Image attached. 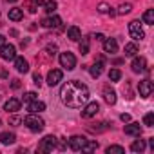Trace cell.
Segmentation results:
<instances>
[{"mask_svg": "<svg viewBox=\"0 0 154 154\" xmlns=\"http://www.w3.org/2000/svg\"><path fill=\"white\" fill-rule=\"evenodd\" d=\"M60 100L71 109H82L89 102V87L78 80H71L62 85Z\"/></svg>", "mask_w": 154, "mask_h": 154, "instance_id": "1", "label": "cell"}, {"mask_svg": "<svg viewBox=\"0 0 154 154\" xmlns=\"http://www.w3.org/2000/svg\"><path fill=\"white\" fill-rule=\"evenodd\" d=\"M24 125H26L29 131H33V132H40V131L45 127V122H44L38 114L29 112V116H26V118H24Z\"/></svg>", "mask_w": 154, "mask_h": 154, "instance_id": "2", "label": "cell"}, {"mask_svg": "<svg viewBox=\"0 0 154 154\" xmlns=\"http://www.w3.org/2000/svg\"><path fill=\"white\" fill-rule=\"evenodd\" d=\"M58 147V140L54 138V136H45L42 141H40V145H38V152H53L54 149Z\"/></svg>", "mask_w": 154, "mask_h": 154, "instance_id": "3", "label": "cell"}, {"mask_svg": "<svg viewBox=\"0 0 154 154\" xmlns=\"http://www.w3.org/2000/svg\"><path fill=\"white\" fill-rule=\"evenodd\" d=\"M129 35H131V38L136 40V42L141 40V38H145V31H143L140 20H132V22L129 24Z\"/></svg>", "mask_w": 154, "mask_h": 154, "instance_id": "4", "label": "cell"}, {"mask_svg": "<svg viewBox=\"0 0 154 154\" xmlns=\"http://www.w3.org/2000/svg\"><path fill=\"white\" fill-rule=\"evenodd\" d=\"M60 65L63 67V69H67V71H72L74 67H76V56L72 54V53H62L60 54Z\"/></svg>", "mask_w": 154, "mask_h": 154, "instance_id": "5", "label": "cell"}, {"mask_svg": "<svg viewBox=\"0 0 154 154\" xmlns=\"http://www.w3.org/2000/svg\"><path fill=\"white\" fill-rule=\"evenodd\" d=\"M100 111V103L98 102H87L84 107H82V118H93L96 116Z\"/></svg>", "mask_w": 154, "mask_h": 154, "instance_id": "6", "label": "cell"}, {"mask_svg": "<svg viewBox=\"0 0 154 154\" xmlns=\"http://www.w3.org/2000/svg\"><path fill=\"white\" fill-rule=\"evenodd\" d=\"M17 56V47L13 44H4L0 47V58L2 60H15Z\"/></svg>", "mask_w": 154, "mask_h": 154, "instance_id": "7", "label": "cell"}, {"mask_svg": "<svg viewBox=\"0 0 154 154\" xmlns=\"http://www.w3.org/2000/svg\"><path fill=\"white\" fill-rule=\"evenodd\" d=\"M62 78H63V72H62L60 69H51V71L47 72V84H49L51 87L58 85V84L62 82Z\"/></svg>", "mask_w": 154, "mask_h": 154, "instance_id": "8", "label": "cell"}, {"mask_svg": "<svg viewBox=\"0 0 154 154\" xmlns=\"http://www.w3.org/2000/svg\"><path fill=\"white\" fill-rule=\"evenodd\" d=\"M85 140L87 138H84V136H71L69 138V149L71 150H74V152H80L82 150V147H84V143H85Z\"/></svg>", "mask_w": 154, "mask_h": 154, "instance_id": "9", "label": "cell"}, {"mask_svg": "<svg viewBox=\"0 0 154 154\" xmlns=\"http://www.w3.org/2000/svg\"><path fill=\"white\" fill-rule=\"evenodd\" d=\"M138 91H140V96L141 98H149L152 94V91H154V85H152L150 80H143V82H140Z\"/></svg>", "mask_w": 154, "mask_h": 154, "instance_id": "10", "label": "cell"}, {"mask_svg": "<svg viewBox=\"0 0 154 154\" xmlns=\"http://www.w3.org/2000/svg\"><path fill=\"white\" fill-rule=\"evenodd\" d=\"M62 24V18L58 17V15H53V17H45L44 20H42V26L45 27V29H54V27H58Z\"/></svg>", "mask_w": 154, "mask_h": 154, "instance_id": "11", "label": "cell"}, {"mask_svg": "<svg viewBox=\"0 0 154 154\" xmlns=\"http://www.w3.org/2000/svg\"><path fill=\"white\" fill-rule=\"evenodd\" d=\"M131 67H132L134 72H145V71H147V60H145L143 56H136V58L132 60Z\"/></svg>", "mask_w": 154, "mask_h": 154, "instance_id": "12", "label": "cell"}, {"mask_svg": "<svg viewBox=\"0 0 154 154\" xmlns=\"http://www.w3.org/2000/svg\"><path fill=\"white\" fill-rule=\"evenodd\" d=\"M20 105H22L20 100H17V98H9V100L4 103V111H8V112H17V111H20Z\"/></svg>", "mask_w": 154, "mask_h": 154, "instance_id": "13", "label": "cell"}, {"mask_svg": "<svg viewBox=\"0 0 154 154\" xmlns=\"http://www.w3.org/2000/svg\"><path fill=\"white\" fill-rule=\"evenodd\" d=\"M103 51L109 53V54H114L118 51V42L114 38H105L103 40Z\"/></svg>", "mask_w": 154, "mask_h": 154, "instance_id": "14", "label": "cell"}, {"mask_svg": "<svg viewBox=\"0 0 154 154\" xmlns=\"http://www.w3.org/2000/svg\"><path fill=\"white\" fill-rule=\"evenodd\" d=\"M27 111L29 112H35V114H40V112L45 111V103L44 102H38V100H33V102H29Z\"/></svg>", "mask_w": 154, "mask_h": 154, "instance_id": "15", "label": "cell"}, {"mask_svg": "<svg viewBox=\"0 0 154 154\" xmlns=\"http://www.w3.org/2000/svg\"><path fill=\"white\" fill-rule=\"evenodd\" d=\"M15 67L18 72H27L29 71V63L24 56H15Z\"/></svg>", "mask_w": 154, "mask_h": 154, "instance_id": "16", "label": "cell"}, {"mask_svg": "<svg viewBox=\"0 0 154 154\" xmlns=\"http://www.w3.org/2000/svg\"><path fill=\"white\" fill-rule=\"evenodd\" d=\"M125 134H129V136H140L141 134V127H140V123H136V122H131L129 125H125Z\"/></svg>", "mask_w": 154, "mask_h": 154, "instance_id": "17", "label": "cell"}, {"mask_svg": "<svg viewBox=\"0 0 154 154\" xmlns=\"http://www.w3.org/2000/svg\"><path fill=\"white\" fill-rule=\"evenodd\" d=\"M103 100H105L109 105H114V103H116V93H114V89H111L109 85L103 87Z\"/></svg>", "mask_w": 154, "mask_h": 154, "instance_id": "18", "label": "cell"}, {"mask_svg": "<svg viewBox=\"0 0 154 154\" xmlns=\"http://www.w3.org/2000/svg\"><path fill=\"white\" fill-rule=\"evenodd\" d=\"M67 38L72 40V42H78V40L82 38V31L76 27V26H71V27L67 29Z\"/></svg>", "mask_w": 154, "mask_h": 154, "instance_id": "19", "label": "cell"}, {"mask_svg": "<svg viewBox=\"0 0 154 154\" xmlns=\"http://www.w3.org/2000/svg\"><path fill=\"white\" fill-rule=\"evenodd\" d=\"M42 4H44V0H26V9L29 13H36Z\"/></svg>", "mask_w": 154, "mask_h": 154, "instance_id": "20", "label": "cell"}, {"mask_svg": "<svg viewBox=\"0 0 154 154\" xmlns=\"http://www.w3.org/2000/svg\"><path fill=\"white\" fill-rule=\"evenodd\" d=\"M22 18H24V9H20V8H13V9H9V20L18 22V20H22Z\"/></svg>", "mask_w": 154, "mask_h": 154, "instance_id": "21", "label": "cell"}, {"mask_svg": "<svg viewBox=\"0 0 154 154\" xmlns=\"http://www.w3.org/2000/svg\"><path fill=\"white\" fill-rule=\"evenodd\" d=\"M0 141H2L4 145H11V143L17 141V136L13 132H2V134H0Z\"/></svg>", "mask_w": 154, "mask_h": 154, "instance_id": "22", "label": "cell"}, {"mask_svg": "<svg viewBox=\"0 0 154 154\" xmlns=\"http://www.w3.org/2000/svg\"><path fill=\"white\" fill-rule=\"evenodd\" d=\"M98 149V141H93V140H85L84 147H82V152H94Z\"/></svg>", "mask_w": 154, "mask_h": 154, "instance_id": "23", "label": "cell"}, {"mask_svg": "<svg viewBox=\"0 0 154 154\" xmlns=\"http://www.w3.org/2000/svg\"><path fill=\"white\" fill-rule=\"evenodd\" d=\"M102 71H103V60H100L98 63H94L91 67V76H93V78H98V76L102 74Z\"/></svg>", "mask_w": 154, "mask_h": 154, "instance_id": "24", "label": "cell"}, {"mask_svg": "<svg viewBox=\"0 0 154 154\" xmlns=\"http://www.w3.org/2000/svg\"><path fill=\"white\" fill-rule=\"evenodd\" d=\"M143 24H147V26H152L154 24V9H147L145 13H143Z\"/></svg>", "mask_w": 154, "mask_h": 154, "instance_id": "25", "label": "cell"}, {"mask_svg": "<svg viewBox=\"0 0 154 154\" xmlns=\"http://www.w3.org/2000/svg\"><path fill=\"white\" fill-rule=\"evenodd\" d=\"M131 150H132V152H143V150H145V140H136V141L131 145Z\"/></svg>", "mask_w": 154, "mask_h": 154, "instance_id": "26", "label": "cell"}, {"mask_svg": "<svg viewBox=\"0 0 154 154\" xmlns=\"http://www.w3.org/2000/svg\"><path fill=\"white\" fill-rule=\"evenodd\" d=\"M136 53H138V47H136L134 42L125 44V56H136Z\"/></svg>", "mask_w": 154, "mask_h": 154, "instance_id": "27", "label": "cell"}, {"mask_svg": "<svg viewBox=\"0 0 154 154\" xmlns=\"http://www.w3.org/2000/svg\"><path fill=\"white\" fill-rule=\"evenodd\" d=\"M105 152L107 154H125V149L122 145H111V147L105 149Z\"/></svg>", "mask_w": 154, "mask_h": 154, "instance_id": "28", "label": "cell"}, {"mask_svg": "<svg viewBox=\"0 0 154 154\" xmlns=\"http://www.w3.org/2000/svg\"><path fill=\"white\" fill-rule=\"evenodd\" d=\"M56 8H58V4H56V0H47V2H44V9L51 15V13H54L56 11Z\"/></svg>", "mask_w": 154, "mask_h": 154, "instance_id": "29", "label": "cell"}, {"mask_svg": "<svg viewBox=\"0 0 154 154\" xmlns=\"http://www.w3.org/2000/svg\"><path fill=\"white\" fill-rule=\"evenodd\" d=\"M120 78H122L120 69H111V71H109V80H111V82H118Z\"/></svg>", "mask_w": 154, "mask_h": 154, "instance_id": "30", "label": "cell"}, {"mask_svg": "<svg viewBox=\"0 0 154 154\" xmlns=\"http://www.w3.org/2000/svg\"><path fill=\"white\" fill-rule=\"evenodd\" d=\"M80 53L82 54H89V38H82V42H80Z\"/></svg>", "mask_w": 154, "mask_h": 154, "instance_id": "31", "label": "cell"}, {"mask_svg": "<svg viewBox=\"0 0 154 154\" xmlns=\"http://www.w3.org/2000/svg\"><path fill=\"white\" fill-rule=\"evenodd\" d=\"M131 9H132V6H131V4H122V6L118 8L116 15H127V13H131Z\"/></svg>", "mask_w": 154, "mask_h": 154, "instance_id": "32", "label": "cell"}, {"mask_svg": "<svg viewBox=\"0 0 154 154\" xmlns=\"http://www.w3.org/2000/svg\"><path fill=\"white\" fill-rule=\"evenodd\" d=\"M143 123H145L147 127H152V125H154V114H152V112H147V114L143 116Z\"/></svg>", "mask_w": 154, "mask_h": 154, "instance_id": "33", "label": "cell"}, {"mask_svg": "<svg viewBox=\"0 0 154 154\" xmlns=\"http://www.w3.org/2000/svg\"><path fill=\"white\" fill-rule=\"evenodd\" d=\"M33 100H36V93L29 91V93L24 94V102H26V103H29V102H33Z\"/></svg>", "mask_w": 154, "mask_h": 154, "instance_id": "34", "label": "cell"}, {"mask_svg": "<svg viewBox=\"0 0 154 154\" xmlns=\"http://www.w3.org/2000/svg\"><path fill=\"white\" fill-rule=\"evenodd\" d=\"M98 11L105 15V13H109V11H111V6H109V4H105V2H102V4L98 6Z\"/></svg>", "mask_w": 154, "mask_h": 154, "instance_id": "35", "label": "cell"}, {"mask_svg": "<svg viewBox=\"0 0 154 154\" xmlns=\"http://www.w3.org/2000/svg\"><path fill=\"white\" fill-rule=\"evenodd\" d=\"M33 84H35V85H38V87L42 85V76H40L38 72H35V74H33Z\"/></svg>", "mask_w": 154, "mask_h": 154, "instance_id": "36", "label": "cell"}, {"mask_svg": "<svg viewBox=\"0 0 154 154\" xmlns=\"http://www.w3.org/2000/svg\"><path fill=\"white\" fill-rule=\"evenodd\" d=\"M8 76H9V72L4 67H0V78H8Z\"/></svg>", "mask_w": 154, "mask_h": 154, "instance_id": "37", "label": "cell"}, {"mask_svg": "<svg viewBox=\"0 0 154 154\" xmlns=\"http://www.w3.org/2000/svg\"><path fill=\"white\" fill-rule=\"evenodd\" d=\"M11 87H13V89H18V87H20V80H13V82H11Z\"/></svg>", "mask_w": 154, "mask_h": 154, "instance_id": "38", "label": "cell"}, {"mask_svg": "<svg viewBox=\"0 0 154 154\" xmlns=\"http://www.w3.org/2000/svg\"><path fill=\"white\" fill-rule=\"evenodd\" d=\"M120 118H122V122H131V114H127V112H125V114H122Z\"/></svg>", "mask_w": 154, "mask_h": 154, "instance_id": "39", "label": "cell"}, {"mask_svg": "<svg viewBox=\"0 0 154 154\" xmlns=\"http://www.w3.org/2000/svg\"><path fill=\"white\" fill-rule=\"evenodd\" d=\"M94 38H96L98 42H103V40H105V36H103L102 33H98V35H94Z\"/></svg>", "mask_w": 154, "mask_h": 154, "instance_id": "40", "label": "cell"}, {"mask_svg": "<svg viewBox=\"0 0 154 154\" xmlns=\"http://www.w3.org/2000/svg\"><path fill=\"white\" fill-rule=\"evenodd\" d=\"M9 122H11L13 125H18V123H20V118H17V116H13V118H11Z\"/></svg>", "mask_w": 154, "mask_h": 154, "instance_id": "41", "label": "cell"}, {"mask_svg": "<svg viewBox=\"0 0 154 154\" xmlns=\"http://www.w3.org/2000/svg\"><path fill=\"white\" fill-rule=\"evenodd\" d=\"M149 145H150V149L154 150V138H149Z\"/></svg>", "mask_w": 154, "mask_h": 154, "instance_id": "42", "label": "cell"}, {"mask_svg": "<svg viewBox=\"0 0 154 154\" xmlns=\"http://www.w3.org/2000/svg\"><path fill=\"white\" fill-rule=\"evenodd\" d=\"M4 44H6V38H4V36H2V35H0V47H2V45H4Z\"/></svg>", "mask_w": 154, "mask_h": 154, "instance_id": "43", "label": "cell"}, {"mask_svg": "<svg viewBox=\"0 0 154 154\" xmlns=\"http://www.w3.org/2000/svg\"><path fill=\"white\" fill-rule=\"evenodd\" d=\"M8 2H17V0H8Z\"/></svg>", "mask_w": 154, "mask_h": 154, "instance_id": "44", "label": "cell"}, {"mask_svg": "<svg viewBox=\"0 0 154 154\" xmlns=\"http://www.w3.org/2000/svg\"><path fill=\"white\" fill-rule=\"evenodd\" d=\"M0 123H2V122H0Z\"/></svg>", "mask_w": 154, "mask_h": 154, "instance_id": "45", "label": "cell"}]
</instances>
